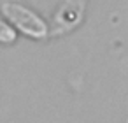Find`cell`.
I'll return each instance as SVG.
<instances>
[{
	"label": "cell",
	"mask_w": 128,
	"mask_h": 123,
	"mask_svg": "<svg viewBox=\"0 0 128 123\" xmlns=\"http://www.w3.org/2000/svg\"><path fill=\"white\" fill-rule=\"evenodd\" d=\"M2 11H4V14H6L12 23H16V27H18L21 32H25V34H28V35H34V37H42V35H46L48 27H46V23H44L34 11L23 7V6H20V4H11V2L4 4V6H2Z\"/></svg>",
	"instance_id": "6da1fadb"
},
{
	"label": "cell",
	"mask_w": 128,
	"mask_h": 123,
	"mask_svg": "<svg viewBox=\"0 0 128 123\" xmlns=\"http://www.w3.org/2000/svg\"><path fill=\"white\" fill-rule=\"evenodd\" d=\"M12 39H14V32H12L6 23L0 21V41L7 42V41H12Z\"/></svg>",
	"instance_id": "7a4b0ae2"
}]
</instances>
